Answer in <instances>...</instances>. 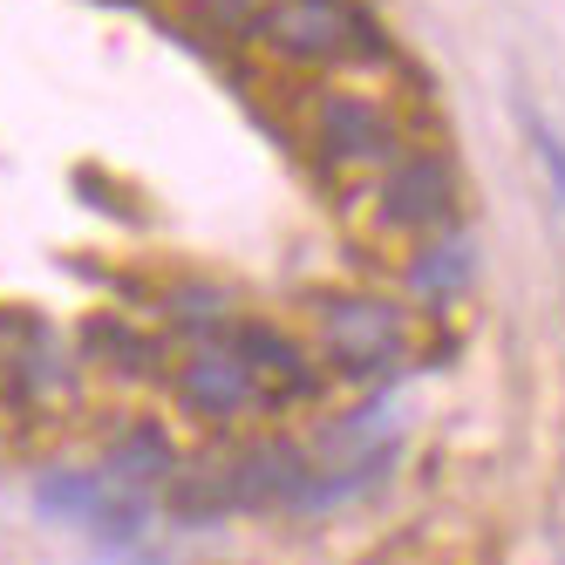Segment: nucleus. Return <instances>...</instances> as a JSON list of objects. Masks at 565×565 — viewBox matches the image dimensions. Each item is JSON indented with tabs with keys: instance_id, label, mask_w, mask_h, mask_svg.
Wrapping results in <instances>:
<instances>
[{
	"instance_id": "nucleus-12",
	"label": "nucleus",
	"mask_w": 565,
	"mask_h": 565,
	"mask_svg": "<svg viewBox=\"0 0 565 565\" xmlns=\"http://www.w3.org/2000/svg\"><path fill=\"white\" fill-rule=\"evenodd\" d=\"M89 334H103L96 348L116 361V369H137V375H150V369H157V341H150V334H137V328H116V320H96Z\"/></svg>"
},
{
	"instance_id": "nucleus-7",
	"label": "nucleus",
	"mask_w": 565,
	"mask_h": 565,
	"mask_svg": "<svg viewBox=\"0 0 565 565\" xmlns=\"http://www.w3.org/2000/svg\"><path fill=\"white\" fill-rule=\"evenodd\" d=\"M225 341L253 369L266 409H294V402H313L320 395V375H313V361H307V348L294 334L266 328V320H225Z\"/></svg>"
},
{
	"instance_id": "nucleus-8",
	"label": "nucleus",
	"mask_w": 565,
	"mask_h": 565,
	"mask_svg": "<svg viewBox=\"0 0 565 565\" xmlns=\"http://www.w3.org/2000/svg\"><path fill=\"white\" fill-rule=\"evenodd\" d=\"M218 477H225V504L232 511H266V504L294 511L313 463H307V450H294V443H246V450L218 457Z\"/></svg>"
},
{
	"instance_id": "nucleus-4",
	"label": "nucleus",
	"mask_w": 565,
	"mask_h": 565,
	"mask_svg": "<svg viewBox=\"0 0 565 565\" xmlns=\"http://www.w3.org/2000/svg\"><path fill=\"white\" fill-rule=\"evenodd\" d=\"M307 137L328 171H388L402 157V116L361 89H328L307 109Z\"/></svg>"
},
{
	"instance_id": "nucleus-5",
	"label": "nucleus",
	"mask_w": 565,
	"mask_h": 565,
	"mask_svg": "<svg viewBox=\"0 0 565 565\" xmlns=\"http://www.w3.org/2000/svg\"><path fill=\"white\" fill-rule=\"evenodd\" d=\"M457 205H463V171H457V157H443V150H402L382 171V218L402 238L450 232Z\"/></svg>"
},
{
	"instance_id": "nucleus-6",
	"label": "nucleus",
	"mask_w": 565,
	"mask_h": 565,
	"mask_svg": "<svg viewBox=\"0 0 565 565\" xmlns=\"http://www.w3.org/2000/svg\"><path fill=\"white\" fill-rule=\"evenodd\" d=\"M178 395H184V409H191V416H205V423H238V416L266 409V395H259L253 369L238 361V348L225 341V328L191 334L184 369H178Z\"/></svg>"
},
{
	"instance_id": "nucleus-9",
	"label": "nucleus",
	"mask_w": 565,
	"mask_h": 565,
	"mask_svg": "<svg viewBox=\"0 0 565 565\" xmlns=\"http://www.w3.org/2000/svg\"><path fill=\"white\" fill-rule=\"evenodd\" d=\"M470 273H477V246H470L463 225H450V232H436V238H423V246H416V259H409V294L423 307H457L463 287H470Z\"/></svg>"
},
{
	"instance_id": "nucleus-2",
	"label": "nucleus",
	"mask_w": 565,
	"mask_h": 565,
	"mask_svg": "<svg viewBox=\"0 0 565 565\" xmlns=\"http://www.w3.org/2000/svg\"><path fill=\"white\" fill-rule=\"evenodd\" d=\"M313 341L348 382H388L409 361V313L382 294H328L313 307Z\"/></svg>"
},
{
	"instance_id": "nucleus-1",
	"label": "nucleus",
	"mask_w": 565,
	"mask_h": 565,
	"mask_svg": "<svg viewBox=\"0 0 565 565\" xmlns=\"http://www.w3.org/2000/svg\"><path fill=\"white\" fill-rule=\"evenodd\" d=\"M253 34L279 62L307 68H375L388 62V28L361 0H259Z\"/></svg>"
},
{
	"instance_id": "nucleus-3",
	"label": "nucleus",
	"mask_w": 565,
	"mask_h": 565,
	"mask_svg": "<svg viewBox=\"0 0 565 565\" xmlns=\"http://www.w3.org/2000/svg\"><path fill=\"white\" fill-rule=\"evenodd\" d=\"M34 504H42V518L75 524V532H89L109 552L137 545L143 524H150V498L130 491V483H116L109 470H49L34 483Z\"/></svg>"
},
{
	"instance_id": "nucleus-11",
	"label": "nucleus",
	"mask_w": 565,
	"mask_h": 565,
	"mask_svg": "<svg viewBox=\"0 0 565 565\" xmlns=\"http://www.w3.org/2000/svg\"><path fill=\"white\" fill-rule=\"evenodd\" d=\"M511 109H518V124H524V150H532V164L545 171V191H552V205L565 212V137H558V124L532 103V96H511Z\"/></svg>"
},
{
	"instance_id": "nucleus-10",
	"label": "nucleus",
	"mask_w": 565,
	"mask_h": 565,
	"mask_svg": "<svg viewBox=\"0 0 565 565\" xmlns=\"http://www.w3.org/2000/svg\"><path fill=\"white\" fill-rule=\"evenodd\" d=\"M103 470H109L116 483H130V491L150 498V483H171V477H178V450H171V436L157 429V423H137V429H124V436L109 443Z\"/></svg>"
}]
</instances>
